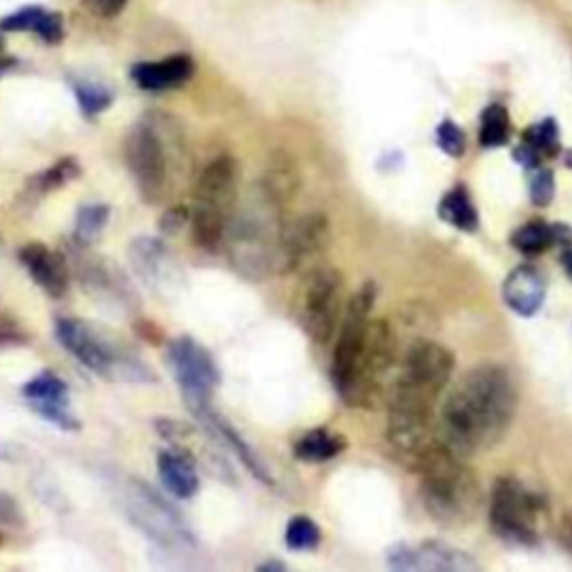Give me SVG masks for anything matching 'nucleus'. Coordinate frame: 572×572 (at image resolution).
<instances>
[{
  "mask_svg": "<svg viewBox=\"0 0 572 572\" xmlns=\"http://www.w3.org/2000/svg\"><path fill=\"white\" fill-rule=\"evenodd\" d=\"M454 362V353L434 340H416L405 351L390 396L388 438L410 469L441 441L434 412L449 383Z\"/></svg>",
  "mask_w": 572,
  "mask_h": 572,
  "instance_id": "nucleus-1",
  "label": "nucleus"
},
{
  "mask_svg": "<svg viewBox=\"0 0 572 572\" xmlns=\"http://www.w3.org/2000/svg\"><path fill=\"white\" fill-rule=\"evenodd\" d=\"M237 163L229 155H220L206 163L195 186V209L190 211L193 240L204 251H220L229 220L237 204Z\"/></svg>",
  "mask_w": 572,
  "mask_h": 572,
  "instance_id": "nucleus-6",
  "label": "nucleus"
},
{
  "mask_svg": "<svg viewBox=\"0 0 572 572\" xmlns=\"http://www.w3.org/2000/svg\"><path fill=\"white\" fill-rule=\"evenodd\" d=\"M329 237H331V229L322 213L303 215L294 224L284 226L279 271L282 273L296 271L307 259L322 253L329 244Z\"/></svg>",
  "mask_w": 572,
  "mask_h": 572,
  "instance_id": "nucleus-16",
  "label": "nucleus"
},
{
  "mask_svg": "<svg viewBox=\"0 0 572 572\" xmlns=\"http://www.w3.org/2000/svg\"><path fill=\"white\" fill-rule=\"evenodd\" d=\"M320 541H322V530L311 517L298 515V517H292L289 523H286L284 543L289 550L309 552V550H316Z\"/></svg>",
  "mask_w": 572,
  "mask_h": 572,
  "instance_id": "nucleus-34",
  "label": "nucleus"
},
{
  "mask_svg": "<svg viewBox=\"0 0 572 572\" xmlns=\"http://www.w3.org/2000/svg\"><path fill=\"white\" fill-rule=\"evenodd\" d=\"M195 61L188 54H172L161 61H144L133 65L130 78L146 92H166L193 78Z\"/></svg>",
  "mask_w": 572,
  "mask_h": 572,
  "instance_id": "nucleus-22",
  "label": "nucleus"
},
{
  "mask_svg": "<svg viewBox=\"0 0 572 572\" xmlns=\"http://www.w3.org/2000/svg\"><path fill=\"white\" fill-rule=\"evenodd\" d=\"M65 257L72 273L92 298L119 307H133V286L128 277L119 271V266H115L106 257L92 255L89 246H81L76 242H72Z\"/></svg>",
  "mask_w": 572,
  "mask_h": 572,
  "instance_id": "nucleus-14",
  "label": "nucleus"
},
{
  "mask_svg": "<svg viewBox=\"0 0 572 572\" xmlns=\"http://www.w3.org/2000/svg\"><path fill=\"white\" fill-rule=\"evenodd\" d=\"M421 476V499L427 515L445 526L460 528L469 523L484 504L481 486L465 458L438 441L414 467Z\"/></svg>",
  "mask_w": 572,
  "mask_h": 572,
  "instance_id": "nucleus-3",
  "label": "nucleus"
},
{
  "mask_svg": "<svg viewBox=\"0 0 572 572\" xmlns=\"http://www.w3.org/2000/svg\"><path fill=\"white\" fill-rule=\"evenodd\" d=\"M257 570H262V572H277V570H286V565L282 561H277V559H271L266 563H259Z\"/></svg>",
  "mask_w": 572,
  "mask_h": 572,
  "instance_id": "nucleus-45",
  "label": "nucleus"
},
{
  "mask_svg": "<svg viewBox=\"0 0 572 572\" xmlns=\"http://www.w3.org/2000/svg\"><path fill=\"white\" fill-rule=\"evenodd\" d=\"M25 342L28 333L21 327V322L8 309L0 307V347H17Z\"/></svg>",
  "mask_w": 572,
  "mask_h": 572,
  "instance_id": "nucleus-37",
  "label": "nucleus"
},
{
  "mask_svg": "<svg viewBox=\"0 0 572 572\" xmlns=\"http://www.w3.org/2000/svg\"><path fill=\"white\" fill-rule=\"evenodd\" d=\"M279 206L271 202L262 190L242 211H233L226 233L224 251L235 266L248 279H264L279 273L282 233Z\"/></svg>",
  "mask_w": 572,
  "mask_h": 572,
  "instance_id": "nucleus-4",
  "label": "nucleus"
},
{
  "mask_svg": "<svg viewBox=\"0 0 572 572\" xmlns=\"http://www.w3.org/2000/svg\"><path fill=\"white\" fill-rule=\"evenodd\" d=\"M342 275L336 268H318L303 294L300 318L307 336L327 345L342 320Z\"/></svg>",
  "mask_w": 572,
  "mask_h": 572,
  "instance_id": "nucleus-12",
  "label": "nucleus"
},
{
  "mask_svg": "<svg viewBox=\"0 0 572 572\" xmlns=\"http://www.w3.org/2000/svg\"><path fill=\"white\" fill-rule=\"evenodd\" d=\"M72 92L85 117H99L115 104V92L99 81L78 78L72 83Z\"/></svg>",
  "mask_w": 572,
  "mask_h": 572,
  "instance_id": "nucleus-28",
  "label": "nucleus"
},
{
  "mask_svg": "<svg viewBox=\"0 0 572 572\" xmlns=\"http://www.w3.org/2000/svg\"><path fill=\"white\" fill-rule=\"evenodd\" d=\"M436 144H438V148H441L445 155L458 159V157L465 155L467 139H465V133H463L452 119H445V121L438 126V130H436Z\"/></svg>",
  "mask_w": 572,
  "mask_h": 572,
  "instance_id": "nucleus-35",
  "label": "nucleus"
},
{
  "mask_svg": "<svg viewBox=\"0 0 572 572\" xmlns=\"http://www.w3.org/2000/svg\"><path fill=\"white\" fill-rule=\"evenodd\" d=\"M155 427H157L159 436L166 438L170 445H181L190 434H193V430L177 419H157Z\"/></svg>",
  "mask_w": 572,
  "mask_h": 572,
  "instance_id": "nucleus-38",
  "label": "nucleus"
},
{
  "mask_svg": "<svg viewBox=\"0 0 572 572\" xmlns=\"http://www.w3.org/2000/svg\"><path fill=\"white\" fill-rule=\"evenodd\" d=\"M438 218L460 233H474L479 229V213L465 186H454L438 202Z\"/></svg>",
  "mask_w": 572,
  "mask_h": 572,
  "instance_id": "nucleus-26",
  "label": "nucleus"
},
{
  "mask_svg": "<svg viewBox=\"0 0 572 572\" xmlns=\"http://www.w3.org/2000/svg\"><path fill=\"white\" fill-rule=\"evenodd\" d=\"M396 353L399 342L392 325L388 320H371L353 371L338 396L351 407H371L383 394L396 364Z\"/></svg>",
  "mask_w": 572,
  "mask_h": 572,
  "instance_id": "nucleus-7",
  "label": "nucleus"
},
{
  "mask_svg": "<svg viewBox=\"0 0 572 572\" xmlns=\"http://www.w3.org/2000/svg\"><path fill=\"white\" fill-rule=\"evenodd\" d=\"M157 472L163 488L181 501L193 499L200 492V474L190 452L181 445H170L157 456Z\"/></svg>",
  "mask_w": 572,
  "mask_h": 572,
  "instance_id": "nucleus-21",
  "label": "nucleus"
},
{
  "mask_svg": "<svg viewBox=\"0 0 572 572\" xmlns=\"http://www.w3.org/2000/svg\"><path fill=\"white\" fill-rule=\"evenodd\" d=\"M259 190L279 209L284 204H289L300 190V174H298V168L294 166V161L286 157L273 159L259 181Z\"/></svg>",
  "mask_w": 572,
  "mask_h": 572,
  "instance_id": "nucleus-25",
  "label": "nucleus"
},
{
  "mask_svg": "<svg viewBox=\"0 0 572 572\" xmlns=\"http://www.w3.org/2000/svg\"><path fill=\"white\" fill-rule=\"evenodd\" d=\"M0 523L10 528H21L25 523L19 501L6 492H0Z\"/></svg>",
  "mask_w": 572,
  "mask_h": 572,
  "instance_id": "nucleus-39",
  "label": "nucleus"
},
{
  "mask_svg": "<svg viewBox=\"0 0 572 572\" xmlns=\"http://www.w3.org/2000/svg\"><path fill=\"white\" fill-rule=\"evenodd\" d=\"M521 146H526L539 161L554 159L561 152V135L554 119H543L521 135Z\"/></svg>",
  "mask_w": 572,
  "mask_h": 572,
  "instance_id": "nucleus-30",
  "label": "nucleus"
},
{
  "mask_svg": "<svg viewBox=\"0 0 572 572\" xmlns=\"http://www.w3.org/2000/svg\"><path fill=\"white\" fill-rule=\"evenodd\" d=\"M190 224V211L186 206H174L170 211H166V215L159 222L161 233L166 235H177L181 233L186 226Z\"/></svg>",
  "mask_w": 572,
  "mask_h": 572,
  "instance_id": "nucleus-40",
  "label": "nucleus"
},
{
  "mask_svg": "<svg viewBox=\"0 0 572 572\" xmlns=\"http://www.w3.org/2000/svg\"><path fill=\"white\" fill-rule=\"evenodd\" d=\"M124 155L141 200L159 204L170 183V157L159 126L155 121L135 124L126 137Z\"/></svg>",
  "mask_w": 572,
  "mask_h": 572,
  "instance_id": "nucleus-8",
  "label": "nucleus"
},
{
  "mask_svg": "<svg viewBox=\"0 0 572 572\" xmlns=\"http://www.w3.org/2000/svg\"><path fill=\"white\" fill-rule=\"evenodd\" d=\"M559 259H561V266H563L568 279L572 282V244H568V246L561 248V257H559Z\"/></svg>",
  "mask_w": 572,
  "mask_h": 572,
  "instance_id": "nucleus-43",
  "label": "nucleus"
},
{
  "mask_svg": "<svg viewBox=\"0 0 572 572\" xmlns=\"http://www.w3.org/2000/svg\"><path fill=\"white\" fill-rule=\"evenodd\" d=\"M512 246L526 255H541L545 253L550 246H554V235H552V224H545L543 220H534V222H526L523 226H519L512 237H510Z\"/></svg>",
  "mask_w": 572,
  "mask_h": 572,
  "instance_id": "nucleus-33",
  "label": "nucleus"
},
{
  "mask_svg": "<svg viewBox=\"0 0 572 572\" xmlns=\"http://www.w3.org/2000/svg\"><path fill=\"white\" fill-rule=\"evenodd\" d=\"M19 259L50 298H63L67 294L72 268L65 253H56L50 246L34 242L19 251Z\"/></svg>",
  "mask_w": 572,
  "mask_h": 572,
  "instance_id": "nucleus-18",
  "label": "nucleus"
},
{
  "mask_svg": "<svg viewBox=\"0 0 572 572\" xmlns=\"http://www.w3.org/2000/svg\"><path fill=\"white\" fill-rule=\"evenodd\" d=\"M110 206L108 204H85L76 213L74 222V242L81 246H92L104 233L110 222Z\"/></svg>",
  "mask_w": 572,
  "mask_h": 572,
  "instance_id": "nucleus-29",
  "label": "nucleus"
},
{
  "mask_svg": "<svg viewBox=\"0 0 572 572\" xmlns=\"http://www.w3.org/2000/svg\"><path fill=\"white\" fill-rule=\"evenodd\" d=\"M0 30L32 32L47 45H56L65 36L63 17L56 12H50L45 8H39V6H30V8H23V10L6 17L3 21H0Z\"/></svg>",
  "mask_w": 572,
  "mask_h": 572,
  "instance_id": "nucleus-24",
  "label": "nucleus"
},
{
  "mask_svg": "<svg viewBox=\"0 0 572 572\" xmlns=\"http://www.w3.org/2000/svg\"><path fill=\"white\" fill-rule=\"evenodd\" d=\"M375 286L373 284H362L360 292L353 294V298L347 303L345 316L340 320V331L331 358V380L333 388L340 394L347 385V380L353 371V364L358 360V353L364 345L367 329L371 325V311L375 303Z\"/></svg>",
  "mask_w": 572,
  "mask_h": 572,
  "instance_id": "nucleus-13",
  "label": "nucleus"
},
{
  "mask_svg": "<svg viewBox=\"0 0 572 572\" xmlns=\"http://www.w3.org/2000/svg\"><path fill=\"white\" fill-rule=\"evenodd\" d=\"M0 52H3V41H0Z\"/></svg>",
  "mask_w": 572,
  "mask_h": 572,
  "instance_id": "nucleus-47",
  "label": "nucleus"
},
{
  "mask_svg": "<svg viewBox=\"0 0 572 572\" xmlns=\"http://www.w3.org/2000/svg\"><path fill=\"white\" fill-rule=\"evenodd\" d=\"M168 362L193 416L213 407V396L222 383V373L206 347H202L195 338L181 336L170 342Z\"/></svg>",
  "mask_w": 572,
  "mask_h": 572,
  "instance_id": "nucleus-10",
  "label": "nucleus"
},
{
  "mask_svg": "<svg viewBox=\"0 0 572 572\" xmlns=\"http://www.w3.org/2000/svg\"><path fill=\"white\" fill-rule=\"evenodd\" d=\"M517 405L519 390L512 373L504 364H479L447 392L438 414V436L463 458L490 449L510 430Z\"/></svg>",
  "mask_w": 572,
  "mask_h": 572,
  "instance_id": "nucleus-2",
  "label": "nucleus"
},
{
  "mask_svg": "<svg viewBox=\"0 0 572 572\" xmlns=\"http://www.w3.org/2000/svg\"><path fill=\"white\" fill-rule=\"evenodd\" d=\"M87 6L106 19H115L117 14L124 12L128 0H87Z\"/></svg>",
  "mask_w": 572,
  "mask_h": 572,
  "instance_id": "nucleus-41",
  "label": "nucleus"
},
{
  "mask_svg": "<svg viewBox=\"0 0 572 572\" xmlns=\"http://www.w3.org/2000/svg\"><path fill=\"white\" fill-rule=\"evenodd\" d=\"M78 177H81V163L74 157H63V159L54 161L47 170L32 177L30 190L36 198H43V195L52 193V190H59V188L72 183Z\"/></svg>",
  "mask_w": 572,
  "mask_h": 572,
  "instance_id": "nucleus-31",
  "label": "nucleus"
},
{
  "mask_svg": "<svg viewBox=\"0 0 572 572\" xmlns=\"http://www.w3.org/2000/svg\"><path fill=\"white\" fill-rule=\"evenodd\" d=\"M198 419L202 421V425L211 432V436H215L224 447L233 449L235 456L242 460V465L255 476V479L264 486H273V476L266 467V463L257 456V452L244 441V436L224 419L215 412V407L204 410L202 414H198Z\"/></svg>",
  "mask_w": 572,
  "mask_h": 572,
  "instance_id": "nucleus-23",
  "label": "nucleus"
},
{
  "mask_svg": "<svg viewBox=\"0 0 572 572\" xmlns=\"http://www.w3.org/2000/svg\"><path fill=\"white\" fill-rule=\"evenodd\" d=\"M512 124L506 106L492 104L481 115V130H479V144L484 148H501L510 141Z\"/></svg>",
  "mask_w": 572,
  "mask_h": 572,
  "instance_id": "nucleus-32",
  "label": "nucleus"
},
{
  "mask_svg": "<svg viewBox=\"0 0 572 572\" xmlns=\"http://www.w3.org/2000/svg\"><path fill=\"white\" fill-rule=\"evenodd\" d=\"M388 561L396 570H476V563L467 552L441 543V541H423V543H396L388 552Z\"/></svg>",
  "mask_w": 572,
  "mask_h": 572,
  "instance_id": "nucleus-17",
  "label": "nucleus"
},
{
  "mask_svg": "<svg viewBox=\"0 0 572 572\" xmlns=\"http://www.w3.org/2000/svg\"><path fill=\"white\" fill-rule=\"evenodd\" d=\"M14 65H17V59H14V56H10V54H6V52H0V76L12 72Z\"/></svg>",
  "mask_w": 572,
  "mask_h": 572,
  "instance_id": "nucleus-44",
  "label": "nucleus"
},
{
  "mask_svg": "<svg viewBox=\"0 0 572 572\" xmlns=\"http://www.w3.org/2000/svg\"><path fill=\"white\" fill-rule=\"evenodd\" d=\"M543 501L517 479H499L490 501V523L499 539L515 545L539 541Z\"/></svg>",
  "mask_w": 572,
  "mask_h": 572,
  "instance_id": "nucleus-9",
  "label": "nucleus"
},
{
  "mask_svg": "<svg viewBox=\"0 0 572 572\" xmlns=\"http://www.w3.org/2000/svg\"><path fill=\"white\" fill-rule=\"evenodd\" d=\"M554 198V177L548 168H534L530 177V200L534 206H548Z\"/></svg>",
  "mask_w": 572,
  "mask_h": 572,
  "instance_id": "nucleus-36",
  "label": "nucleus"
},
{
  "mask_svg": "<svg viewBox=\"0 0 572 572\" xmlns=\"http://www.w3.org/2000/svg\"><path fill=\"white\" fill-rule=\"evenodd\" d=\"M501 294L506 305L523 316V318H532L534 314L541 311L543 303H545V294H548V282L543 277V273L530 264L517 266L508 273Z\"/></svg>",
  "mask_w": 572,
  "mask_h": 572,
  "instance_id": "nucleus-19",
  "label": "nucleus"
},
{
  "mask_svg": "<svg viewBox=\"0 0 572 572\" xmlns=\"http://www.w3.org/2000/svg\"><path fill=\"white\" fill-rule=\"evenodd\" d=\"M345 447L347 443L342 436L329 432L327 427H316L296 441L294 454L305 463H325L336 458Z\"/></svg>",
  "mask_w": 572,
  "mask_h": 572,
  "instance_id": "nucleus-27",
  "label": "nucleus"
},
{
  "mask_svg": "<svg viewBox=\"0 0 572 572\" xmlns=\"http://www.w3.org/2000/svg\"><path fill=\"white\" fill-rule=\"evenodd\" d=\"M121 508L126 517L150 539H155L163 548L193 545V534L181 521L179 512L168 506L155 490H150L144 481L130 479L121 492Z\"/></svg>",
  "mask_w": 572,
  "mask_h": 572,
  "instance_id": "nucleus-11",
  "label": "nucleus"
},
{
  "mask_svg": "<svg viewBox=\"0 0 572 572\" xmlns=\"http://www.w3.org/2000/svg\"><path fill=\"white\" fill-rule=\"evenodd\" d=\"M56 338L83 367L121 383H155V371L126 345L85 320L59 318Z\"/></svg>",
  "mask_w": 572,
  "mask_h": 572,
  "instance_id": "nucleus-5",
  "label": "nucleus"
},
{
  "mask_svg": "<svg viewBox=\"0 0 572 572\" xmlns=\"http://www.w3.org/2000/svg\"><path fill=\"white\" fill-rule=\"evenodd\" d=\"M565 166H568V168H572V152H568V155H565Z\"/></svg>",
  "mask_w": 572,
  "mask_h": 572,
  "instance_id": "nucleus-46",
  "label": "nucleus"
},
{
  "mask_svg": "<svg viewBox=\"0 0 572 572\" xmlns=\"http://www.w3.org/2000/svg\"><path fill=\"white\" fill-rule=\"evenodd\" d=\"M130 262L137 271V275L155 286V289H170V284L177 275V264L170 257V251L166 248V244L157 237H148L141 235L137 240H133L130 244Z\"/></svg>",
  "mask_w": 572,
  "mask_h": 572,
  "instance_id": "nucleus-20",
  "label": "nucleus"
},
{
  "mask_svg": "<svg viewBox=\"0 0 572 572\" xmlns=\"http://www.w3.org/2000/svg\"><path fill=\"white\" fill-rule=\"evenodd\" d=\"M559 541L572 552V515H568L559 526Z\"/></svg>",
  "mask_w": 572,
  "mask_h": 572,
  "instance_id": "nucleus-42",
  "label": "nucleus"
},
{
  "mask_svg": "<svg viewBox=\"0 0 572 572\" xmlns=\"http://www.w3.org/2000/svg\"><path fill=\"white\" fill-rule=\"evenodd\" d=\"M21 394L41 419L56 425L59 430H65V432L81 430V421L72 412L70 388L54 371H41L39 375L28 380V383L21 388Z\"/></svg>",
  "mask_w": 572,
  "mask_h": 572,
  "instance_id": "nucleus-15",
  "label": "nucleus"
}]
</instances>
